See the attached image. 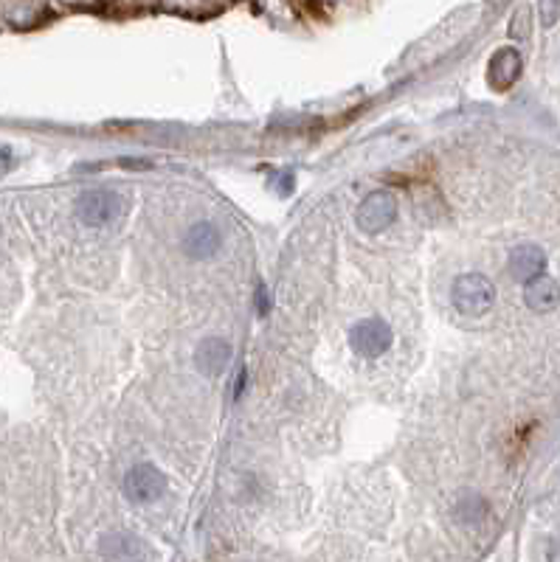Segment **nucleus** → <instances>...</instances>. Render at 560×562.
I'll return each instance as SVG.
<instances>
[{
  "label": "nucleus",
  "instance_id": "9",
  "mask_svg": "<svg viewBox=\"0 0 560 562\" xmlns=\"http://www.w3.org/2000/svg\"><path fill=\"white\" fill-rule=\"evenodd\" d=\"M521 77V54L515 48H501L493 54L490 68H488V79L496 90H510L515 79Z\"/></svg>",
  "mask_w": 560,
  "mask_h": 562
},
{
  "label": "nucleus",
  "instance_id": "6",
  "mask_svg": "<svg viewBox=\"0 0 560 562\" xmlns=\"http://www.w3.org/2000/svg\"><path fill=\"white\" fill-rule=\"evenodd\" d=\"M231 363V343L222 341V337H206L200 341L195 349V366L200 374L206 377H220L222 371L229 368Z\"/></svg>",
  "mask_w": 560,
  "mask_h": 562
},
{
  "label": "nucleus",
  "instance_id": "12",
  "mask_svg": "<svg viewBox=\"0 0 560 562\" xmlns=\"http://www.w3.org/2000/svg\"><path fill=\"white\" fill-rule=\"evenodd\" d=\"M510 34H513V37H527V34H530V9H527V6L521 9V12H515L513 26H510Z\"/></svg>",
  "mask_w": 560,
  "mask_h": 562
},
{
  "label": "nucleus",
  "instance_id": "3",
  "mask_svg": "<svg viewBox=\"0 0 560 562\" xmlns=\"http://www.w3.org/2000/svg\"><path fill=\"white\" fill-rule=\"evenodd\" d=\"M391 326L383 321V318H364L352 329H349V346L355 354H361L366 360H375L380 354H386L391 349Z\"/></svg>",
  "mask_w": 560,
  "mask_h": 562
},
{
  "label": "nucleus",
  "instance_id": "7",
  "mask_svg": "<svg viewBox=\"0 0 560 562\" xmlns=\"http://www.w3.org/2000/svg\"><path fill=\"white\" fill-rule=\"evenodd\" d=\"M220 231H217V225L209 222V219H203V222H195L189 231H186L183 236V251L186 256H192V259H212L217 251H220Z\"/></svg>",
  "mask_w": 560,
  "mask_h": 562
},
{
  "label": "nucleus",
  "instance_id": "2",
  "mask_svg": "<svg viewBox=\"0 0 560 562\" xmlns=\"http://www.w3.org/2000/svg\"><path fill=\"white\" fill-rule=\"evenodd\" d=\"M124 197L113 189H90L77 200V217L88 228H102L124 214Z\"/></svg>",
  "mask_w": 560,
  "mask_h": 562
},
{
  "label": "nucleus",
  "instance_id": "11",
  "mask_svg": "<svg viewBox=\"0 0 560 562\" xmlns=\"http://www.w3.org/2000/svg\"><path fill=\"white\" fill-rule=\"evenodd\" d=\"M102 554L110 559H138V557H146V549L138 537L116 532V534L102 537Z\"/></svg>",
  "mask_w": 560,
  "mask_h": 562
},
{
  "label": "nucleus",
  "instance_id": "1",
  "mask_svg": "<svg viewBox=\"0 0 560 562\" xmlns=\"http://www.w3.org/2000/svg\"><path fill=\"white\" fill-rule=\"evenodd\" d=\"M451 302L464 318H481L496 304V285L481 273H464L454 281Z\"/></svg>",
  "mask_w": 560,
  "mask_h": 562
},
{
  "label": "nucleus",
  "instance_id": "5",
  "mask_svg": "<svg viewBox=\"0 0 560 562\" xmlns=\"http://www.w3.org/2000/svg\"><path fill=\"white\" fill-rule=\"evenodd\" d=\"M397 219V200L389 192H372L358 205V228L366 234H380Z\"/></svg>",
  "mask_w": 560,
  "mask_h": 562
},
{
  "label": "nucleus",
  "instance_id": "10",
  "mask_svg": "<svg viewBox=\"0 0 560 562\" xmlns=\"http://www.w3.org/2000/svg\"><path fill=\"white\" fill-rule=\"evenodd\" d=\"M507 268H510L513 278H518V281H530V278H535L538 273H544V268H547V253L540 251L538 245H518V248L510 251Z\"/></svg>",
  "mask_w": 560,
  "mask_h": 562
},
{
  "label": "nucleus",
  "instance_id": "13",
  "mask_svg": "<svg viewBox=\"0 0 560 562\" xmlns=\"http://www.w3.org/2000/svg\"><path fill=\"white\" fill-rule=\"evenodd\" d=\"M268 310H271V304H268V290L259 287L256 290V312L259 315H268Z\"/></svg>",
  "mask_w": 560,
  "mask_h": 562
},
{
  "label": "nucleus",
  "instance_id": "8",
  "mask_svg": "<svg viewBox=\"0 0 560 562\" xmlns=\"http://www.w3.org/2000/svg\"><path fill=\"white\" fill-rule=\"evenodd\" d=\"M524 302L532 312H552L560 304V285L552 276L538 273L535 278L524 281Z\"/></svg>",
  "mask_w": 560,
  "mask_h": 562
},
{
  "label": "nucleus",
  "instance_id": "4",
  "mask_svg": "<svg viewBox=\"0 0 560 562\" xmlns=\"http://www.w3.org/2000/svg\"><path fill=\"white\" fill-rule=\"evenodd\" d=\"M166 492V475L155 464H136L124 475V495L133 503L158 500Z\"/></svg>",
  "mask_w": 560,
  "mask_h": 562
}]
</instances>
